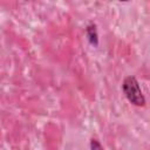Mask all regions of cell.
<instances>
[{"label": "cell", "mask_w": 150, "mask_h": 150, "mask_svg": "<svg viewBox=\"0 0 150 150\" xmlns=\"http://www.w3.org/2000/svg\"><path fill=\"white\" fill-rule=\"evenodd\" d=\"M88 35L90 38V41L93 43H97V35H96V29H95V26H89L88 27Z\"/></svg>", "instance_id": "cell-2"}, {"label": "cell", "mask_w": 150, "mask_h": 150, "mask_svg": "<svg viewBox=\"0 0 150 150\" xmlns=\"http://www.w3.org/2000/svg\"><path fill=\"white\" fill-rule=\"evenodd\" d=\"M90 150H103L101 143L97 141V139H91L90 141Z\"/></svg>", "instance_id": "cell-3"}, {"label": "cell", "mask_w": 150, "mask_h": 150, "mask_svg": "<svg viewBox=\"0 0 150 150\" xmlns=\"http://www.w3.org/2000/svg\"><path fill=\"white\" fill-rule=\"evenodd\" d=\"M122 88H123V93L129 102H131L132 104L138 105V107L145 104V98L141 91L137 80L134 76H127L123 81Z\"/></svg>", "instance_id": "cell-1"}]
</instances>
